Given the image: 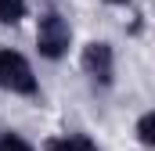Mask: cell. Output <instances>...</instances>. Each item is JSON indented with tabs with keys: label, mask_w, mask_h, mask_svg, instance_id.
<instances>
[{
	"label": "cell",
	"mask_w": 155,
	"mask_h": 151,
	"mask_svg": "<svg viewBox=\"0 0 155 151\" xmlns=\"http://www.w3.org/2000/svg\"><path fill=\"white\" fill-rule=\"evenodd\" d=\"M25 18V0H0V25H18Z\"/></svg>",
	"instance_id": "cell-5"
},
{
	"label": "cell",
	"mask_w": 155,
	"mask_h": 151,
	"mask_svg": "<svg viewBox=\"0 0 155 151\" xmlns=\"http://www.w3.org/2000/svg\"><path fill=\"white\" fill-rule=\"evenodd\" d=\"M47 151H97V144L83 133H72V137H54L47 140Z\"/></svg>",
	"instance_id": "cell-4"
},
{
	"label": "cell",
	"mask_w": 155,
	"mask_h": 151,
	"mask_svg": "<svg viewBox=\"0 0 155 151\" xmlns=\"http://www.w3.org/2000/svg\"><path fill=\"white\" fill-rule=\"evenodd\" d=\"M0 90L22 94V97H33L40 90L36 76H33V65L25 61V54H18L11 47H0Z\"/></svg>",
	"instance_id": "cell-1"
},
{
	"label": "cell",
	"mask_w": 155,
	"mask_h": 151,
	"mask_svg": "<svg viewBox=\"0 0 155 151\" xmlns=\"http://www.w3.org/2000/svg\"><path fill=\"white\" fill-rule=\"evenodd\" d=\"M0 151H36L22 133H0Z\"/></svg>",
	"instance_id": "cell-7"
},
{
	"label": "cell",
	"mask_w": 155,
	"mask_h": 151,
	"mask_svg": "<svg viewBox=\"0 0 155 151\" xmlns=\"http://www.w3.org/2000/svg\"><path fill=\"white\" fill-rule=\"evenodd\" d=\"M137 140H141L144 148H155V108L137 119Z\"/></svg>",
	"instance_id": "cell-6"
},
{
	"label": "cell",
	"mask_w": 155,
	"mask_h": 151,
	"mask_svg": "<svg viewBox=\"0 0 155 151\" xmlns=\"http://www.w3.org/2000/svg\"><path fill=\"white\" fill-rule=\"evenodd\" d=\"M69 43H72L69 22H65L58 11H47V14L40 18V25H36V47H40V54H43L47 61H58V58L69 54Z\"/></svg>",
	"instance_id": "cell-2"
},
{
	"label": "cell",
	"mask_w": 155,
	"mask_h": 151,
	"mask_svg": "<svg viewBox=\"0 0 155 151\" xmlns=\"http://www.w3.org/2000/svg\"><path fill=\"white\" fill-rule=\"evenodd\" d=\"M83 72L90 76L94 83H101V86H108L112 83V76H116V54H112V43H105V40H90L87 47H83Z\"/></svg>",
	"instance_id": "cell-3"
},
{
	"label": "cell",
	"mask_w": 155,
	"mask_h": 151,
	"mask_svg": "<svg viewBox=\"0 0 155 151\" xmlns=\"http://www.w3.org/2000/svg\"><path fill=\"white\" fill-rule=\"evenodd\" d=\"M108 4H130V0H108Z\"/></svg>",
	"instance_id": "cell-8"
}]
</instances>
